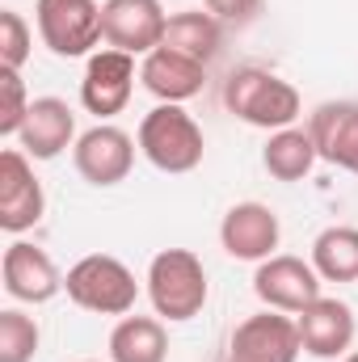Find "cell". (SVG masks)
Listing matches in <instances>:
<instances>
[{
    "mask_svg": "<svg viewBox=\"0 0 358 362\" xmlns=\"http://www.w3.org/2000/svg\"><path fill=\"white\" fill-rule=\"evenodd\" d=\"M224 105L232 118L249 122V127H262V131H282V127H295L304 101L299 89L282 76H274L266 68H236L228 81H224Z\"/></svg>",
    "mask_w": 358,
    "mask_h": 362,
    "instance_id": "6da1fadb",
    "label": "cell"
},
{
    "mask_svg": "<svg viewBox=\"0 0 358 362\" xmlns=\"http://www.w3.org/2000/svg\"><path fill=\"white\" fill-rule=\"evenodd\" d=\"M207 270H202V257L190 253V249H161L148 266V299L156 308L161 320L181 325V320H194L202 308H207Z\"/></svg>",
    "mask_w": 358,
    "mask_h": 362,
    "instance_id": "7a4b0ae2",
    "label": "cell"
},
{
    "mask_svg": "<svg viewBox=\"0 0 358 362\" xmlns=\"http://www.w3.org/2000/svg\"><path fill=\"white\" fill-rule=\"evenodd\" d=\"M139 152L161 173H194L202 165V127L181 105H156L139 122Z\"/></svg>",
    "mask_w": 358,
    "mask_h": 362,
    "instance_id": "3957f363",
    "label": "cell"
},
{
    "mask_svg": "<svg viewBox=\"0 0 358 362\" xmlns=\"http://www.w3.org/2000/svg\"><path fill=\"white\" fill-rule=\"evenodd\" d=\"M64 291L76 308L97 312V316H127L139 299V282L118 257L110 253H89L64 274Z\"/></svg>",
    "mask_w": 358,
    "mask_h": 362,
    "instance_id": "277c9868",
    "label": "cell"
},
{
    "mask_svg": "<svg viewBox=\"0 0 358 362\" xmlns=\"http://www.w3.org/2000/svg\"><path fill=\"white\" fill-rule=\"evenodd\" d=\"M38 38L59 59L93 55L101 42V4L97 0H38L34 4Z\"/></svg>",
    "mask_w": 358,
    "mask_h": 362,
    "instance_id": "5b68a950",
    "label": "cell"
},
{
    "mask_svg": "<svg viewBox=\"0 0 358 362\" xmlns=\"http://www.w3.org/2000/svg\"><path fill=\"white\" fill-rule=\"evenodd\" d=\"M169 13L161 0H105L101 4V42L127 55H152L165 42Z\"/></svg>",
    "mask_w": 358,
    "mask_h": 362,
    "instance_id": "8992f818",
    "label": "cell"
},
{
    "mask_svg": "<svg viewBox=\"0 0 358 362\" xmlns=\"http://www.w3.org/2000/svg\"><path fill=\"white\" fill-rule=\"evenodd\" d=\"M321 274L312 262L304 257H291V253H274L266 262H258L253 274V295L274 308V312H287V316H299L304 308H312L321 299Z\"/></svg>",
    "mask_w": 358,
    "mask_h": 362,
    "instance_id": "52a82bcc",
    "label": "cell"
},
{
    "mask_svg": "<svg viewBox=\"0 0 358 362\" xmlns=\"http://www.w3.org/2000/svg\"><path fill=\"white\" fill-rule=\"evenodd\" d=\"M299 354H304L299 325L287 312L266 308V312H258V316L236 325L224 362H295Z\"/></svg>",
    "mask_w": 358,
    "mask_h": 362,
    "instance_id": "ba28073f",
    "label": "cell"
},
{
    "mask_svg": "<svg viewBox=\"0 0 358 362\" xmlns=\"http://www.w3.org/2000/svg\"><path fill=\"white\" fill-rule=\"evenodd\" d=\"M47 211V194L42 181L34 177V165L21 148H4L0 152V228L8 236L30 232Z\"/></svg>",
    "mask_w": 358,
    "mask_h": 362,
    "instance_id": "9c48e42d",
    "label": "cell"
},
{
    "mask_svg": "<svg viewBox=\"0 0 358 362\" xmlns=\"http://www.w3.org/2000/svg\"><path fill=\"white\" fill-rule=\"evenodd\" d=\"M72 165L76 173L97 185V189H110L118 181L131 177L135 169V139L122 131V127H110V122H97L93 131H85L72 148Z\"/></svg>",
    "mask_w": 358,
    "mask_h": 362,
    "instance_id": "30bf717a",
    "label": "cell"
},
{
    "mask_svg": "<svg viewBox=\"0 0 358 362\" xmlns=\"http://www.w3.org/2000/svg\"><path fill=\"white\" fill-rule=\"evenodd\" d=\"M135 93V55L127 51H93L85 81H81V105L97 118H114L127 110Z\"/></svg>",
    "mask_w": 358,
    "mask_h": 362,
    "instance_id": "8fae6325",
    "label": "cell"
},
{
    "mask_svg": "<svg viewBox=\"0 0 358 362\" xmlns=\"http://www.w3.org/2000/svg\"><path fill=\"white\" fill-rule=\"evenodd\" d=\"M0 278H4V291L17 303H51L64 291V274L51 262V253L30 245V240H13L4 249Z\"/></svg>",
    "mask_w": 358,
    "mask_h": 362,
    "instance_id": "7c38bea8",
    "label": "cell"
},
{
    "mask_svg": "<svg viewBox=\"0 0 358 362\" xmlns=\"http://www.w3.org/2000/svg\"><path fill=\"white\" fill-rule=\"evenodd\" d=\"M282 240V223L266 202H236L219 223V245L236 262H266Z\"/></svg>",
    "mask_w": 358,
    "mask_h": 362,
    "instance_id": "4fadbf2b",
    "label": "cell"
},
{
    "mask_svg": "<svg viewBox=\"0 0 358 362\" xmlns=\"http://www.w3.org/2000/svg\"><path fill=\"white\" fill-rule=\"evenodd\" d=\"M295 325H299L304 354H312V358H346L358 333L354 308L346 299H333V295H321L312 308H304L295 316Z\"/></svg>",
    "mask_w": 358,
    "mask_h": 362,
    "instance_id": "5bb4252c",
    "label": "cell"
},
{
    "mask_svg": "<svg viewBox=\"0 0 358 362\" xmlns=\"http://www.w3.org/2000/svg\"><path fill=\"white\" fill-rule=\"evenodd\" d=\"M308 135L325 165L358 173V101H321L308 114Z\"/></svg>",
    "mask_w": 358,
    "mask_h": 362,
    "instance_id": "9a60e30c",
    "label": "cell"
},
{
    "mask_svg": "<svg viewBox=\"0 0 358 362\" xmlns=\"http://www.w3.org/2000/svg\"><path fill=\"white\" fill-rule=\"evenodd\" d=\"M21 152L34 160H55L68 148H76V114L64 97H34L30 101V118L21 127Z\"/></svg>",
    "mask_w": 358,
    "mask_h": 362,
    "instance_id": "2e32d148",
    "label": "cell"
},
{
    "mask_svg": "<svg viewBox=\"0 0 358 362\" xmlns=\"http://www.w3.org/2000/svg\"><path fill=\"white\" fill-rule=\"evenodd\" d=\"M139 85L152 93L161 105H181V101H190V97L202 93V85H207V64L181 55L173 47H156L139 64Z\"/></svg>",
    "mask_w": 358,
    "mask_h": 362,
    "instance_id": "e0dca14e",
    "label": "cell"
},
{
    "mask_svg": "<svg viewBox=\"0 0 358 362\" xmlns=\"http://www.w3.org/2000/svg\"><path fill=\"white\" fill-rule=\"evenodd\" d=\"M169 333L156 316H122L110 333V362H165Z\"/></svg>",
    "mask_w": 358,
    "mask_h": 362,
    "instance_id": "ac0fdd59",
    "label": "cell"
},
{
    "mask_svg": "<svg viewBox=\"0 0 358 362\" xmlns=\"http://www.w3.org/2000/svg\"><path fill=\"white\" fill-rule=\"evenodd\" d=\"M161 47H173V51L198 59V64H211L219 55V47H224V21L215 13H202V8L173 13L169 25H165V42Z\"/></svg>",
    "mask_w": 358,
    "mask_h": 362,
    "instance_id": "d6986e66",
    "label": "cell"
},
{
    "mask_svg": "<svg viewBox=\"0 0 358 362\" xmlns=\"http://www.w3.org/2000/svg\"><path fill=\"white\" fill-rule=\"evenodd\" d=\"M316 160L321 156H316V144H312L308 127H282L262 148V165L274 181H304Z\"/></svg>",
    "mask_w": 358,
    "mask_h": 362,
    "instance_id": "ffe728a7",
    "label": "cell"
},
{
    "mask_svg": "<svg viewBox=\"0 0 358 362\" xmlns=\"http://www.w3.org/2000/svg\"><path fill=\"white\" fill-rule=\"evenodd\" d=\"M312 266L325 282H358V228H325L312 240Z\"/></svg>",
    "mask_w": 358,
    "mask_h": 362,
    "instance_id": "44dd1931",
    "label": "cell"
},
{
    "mask_svg": "<svg viewBox=\"0 0 358 362\" xmlns=\"http://www.w3.org/2000/svg\"><path fill=\"white\" fill-rule=\"evenodd\" d=\"M38 320L25 316L21 308H4L0 312V362H34L38 354Z\"/></svg>",
    "mask_w": 358,
    "mask_h": 362,
    "instance_id": "7402d4cb",
    "label": "cell"
},
{
    "mask_svg": "<svg viewBox=\"0 0 358 362\" xmlns=\"http://www.w3.org/2000/svg\"><path fill=\"white\" fill-rule=\"evenodd\" d=\"M34 47V30L17 8H0V68L21 72Z\"/></svg>",
    "mask_w": 358,
    "mask_h": 362,
    "instance_id": "603a6c76",
    "label": "cell"
},
{
    "mask_svg": "<svg viewBox=\"0 0 358 362\" xmlns=\"http://www.w3.org/2000/svg\"><path fill=\"white\" fill-rule=\"evenodd\" d=\"M30 118V97H25V81L13 68H0V135L17 139L21 127Z\"/></svg>",
    "mask_w": 358,
    "mask_h": 362,
    "instance_id": "cb8c5ba5",
    "label": "cell"
},
{
    "mask_svg": "<svg viewBox=\"0 0 358 362\" xmlns=\"http://www.w3.org/2000/svg\"><path fill=\"white\" fill-rule=\"evenodd\" d=\"M207 13H215L224 25H249L262 13V0H207Z\"/></svg>",
    "mask_w": 358,
    "mask_h": 362,
    "instance_id": "d4e9b609",
    "label": "cell"
},
{
    "mask_svg": "<svg viewBox=\"0 0 358 362\" xmlns=\"http://www.w3.org/2000/svg\"><path fill=\"white\" fill-rule=\"evenodd\" d=\"M342 362H358V350H354V354H346V358H342Z\"/></svg>",
    "mask_w": 358,
    "mask_h": 362,
    "instance_id": "484cf974",
    "label": "cell"
}]
</instances>
